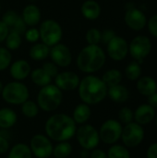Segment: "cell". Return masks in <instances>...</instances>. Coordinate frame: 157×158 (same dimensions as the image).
Instances as JSON below:
<instances>
[{"mask_svg":"<svg viewBox=\"0 0 157 158\" xmlns=\"http://www.w3.org/2000/svg\"><path fill=\"white\" fill-rule=\"evenodd\" d=\"M77 124L73 118L65 114L57 113L50 116L44 124L45 135L53 142H67L75 136Z\"/></svg>","mask_w":157,"mask_h":158,"instance_id":"obj_1","label":"cell"},{"mask_svg":"<svg viewBox=\"0 0 157 158\" xmlns=\"http://www.w3.org/2000/svg\"><path fill=\"white\" fill-rule=\"evenodd\" d=\"M107 90L108 87L101 78L94 75H87L80 81L78 94L82 103L94 106L106 98Z\"/></svg>","mask_w":157,"mask_h":158,"instance_id":"obj_2","label":"cell"},{"mask_svg":"<svg viewBox=\"0 0 157 158\" xmlns=\"http://www.w3.org/2000/svg\"><path fill=\"white\" fill-rule=\"evenodd\" d=\"M106 60V56L98 44H88L83 47L77 56L78 69L87 74L100 70Z\"/></svg>","mask_w":157,"mask_h":158,"instance_id":"obj_3","label":"cell"},{"mask_svg":"<svg viewBox=\"0 0 157 158\" xmlns=\"http://www.w3.org/2000/svg\"><path fill=\"white\" fill-rule=\"evenodd\" d=\"M62 91L52 83L41 87L36 97V103L39 108L44 112L56 110L62 104Z\"/></svg>","mask_w":157,"mask_h":158,"instance_id":"obj_4","label":"cell"},{"mask_svg":"<svg viewBox=\"0 0 157 158\" xmlns=\"http://www.w3.org/2000/svg\"><path fill=\"white\" fill-rule=\"evenodd\" d=\"M1 95L6 103L12 106H20L29 99L30 92L23 82L14 81L3 87Z\"/></svg>","mask_w":157,"mask_h":158,"instance_id":"obj_5","label":"cell"},{"mask_svg":"<svg viewBox=\"0 0 157 158\" xmlns=\"http://www.w3.org/2000/svg\"><path fill=\"white\" fill-rule=\"evenodd\" d=\"M40 39L42 43L49 47L60 43L63 35L61 25L55 19H45L43 20L38 29Z\"/></svg>","mask_w":157,"mask_h":158,"instance_id":"obj_6","label":"cell"},{"mask_svg":"<svg viewBox=\"0 0 157 158\" xmlns=\"http://www.w3.org/2000/svg\"><path fill=\"white\" fill-rule=\"evenodd\" d=\"M75 136L79 145L82 149L88 151H92L97 148L101 142L98 130L94 126L87 123L77 127Z\"/></svg>","mask_w":157,"mask_h":158,"instance_id":"obj_7","label":"cell"},{"mask_svg":"<svg viewBox=\"0 0 157 158\" xmlns=\"http://www.w3.org/2000/svg\"><path fill=\"white\" fill-rule=\"evenodd\" d=\"M122 129L123 125L118 119H106L103 122L100 129L98 130L100 141L105 144L110 145L117 143L121 138Z\"/></svg>","mask_w":157,"mask_h":158,"instance_id":"obj_8","label":"cell"},{"mask_svg":"<svg viewBox=\"0 0 157 158\" xmlns=\"http://www.w3.org/2000/svg\"><path fill=\"white\" fill-rule=\"evenodd\" d=\"M145 131L143 127L134 121L124 125L121 133L123 145L127 148H135L139 146L144 140Z\"/></svg>","mask_w":157,"mask_h":158,"instance_id":"obj_9","label":"cell"},{"mask_svg":"<svg viewBox=\"0 0 157 158\" xmlns=\"http://www.w3.org/2000/svg\"><path fill=\"white\" fill-rule=\"evenodd\" d=\"M30 149L31 154L36 158H49L53 153V143L45 135L37 133L31 138Z\"/></svg>","mask_w":157,"mask_h":158,"instance_id":"obj_10","label":"cell"},{"mask_svg":"<svg viewBox=\"0 0 157 158\" xmlns=\"http://www.w3.org/2000/svg\"><path fill=\"white\" fill-rule=\"evenodd\" d=\"M151 40L144 35L134 37L129 44V53L130 54L131 57L139 63L148 56V55L151 53Z\"/></svg>","mask_w":157,"mask_h":158,"instance_id":"obj_11","label":"cell"},{"mask_svg":"<svg viewBox=\"0 0 157 158\" xmlns=\"http://www.w3.org/2000/svg\"><path fill=\"white\" fill-rule=\"evenodd\" d=\"M106 45L107 54L114 61H121L129 54V44L121 36L116 35Z\"/></svg>","mask_w":157,"mask_h":158,"instance_id":"obj_12","label":"cell"},{"mask_svg":"<svg viewBox=\"0 0 157 158\" xmlns=\"http://www.w3.org/2000/svg\"><path fill=\"white\" fill-rule=\"evenodd\" d=\"M49 56L52 62L60 68L68 67L72 62V54L70 49L66 44L61 43L50 47Z\"/></svg>","mask_w":157,"mask_h":158,"instance_id":"obj_13","label":"cell"},{"mask_svg":"<svg viewBox=\"0 0 157 158\" xmlns=\"http://www.w3.org/2000/svg\"><path fill=\"white\" fill-rule=\"evenodd\" d=\"M55 85L59 88L62 92H71L78 89L81 79L73 71H62L58 72V74L54 78Z\"/></svg>","mask_w":157,"mask_h":158,"instance_id":"obj_14","label":"cell"},{"mask_svg":"<svg viewBox=\"0 0 157 158\" xmlns=\"http://www.w3.org/2000/svg\"><path fill=\"white\" fill-rule=\"evenodd\" d=\"M125 23L133 31H142L147 25V19L144 13L135 7L129 8L124 16Z\"/></svg>","mask_w":157,"mask_h":158,"instance_id":"obj_15","label":"cell"},{"mask_svg":"<svg viewBox=\"0 0 157 158\" xmlns=\"http://www.w3.org/2000/svg\"><path fill=\"white\" fill-rule=\"evenodd\" d=\"M2 21L7 26L9 31H15L19 34H24L27 30V25L23 21L20 15L14 10H8L2 16Z\"/></svg>","mask_w":157,"mask_h":158,"instance_id":"obj_16","label":"cell"},{"mask_svg":"<svg viewBox=\"0 0 157 158\" xmlns=\"http://www.w3.org/2000/svg\"><path fill=\"white\" fill-rule=\"evenodd\" d=\"M134 114V122L144 126L150 124L155 118V109L152 107L148 104H143L139 106L136 110L133 112Z\"/></svg>","mask_w":157,"mask_h":158,"instance_id":"obj_17","label":"cell"},{"mask_svg":"<svg viewBox=\"0 0 157 158\" xmlns=\"http://www.w3.org/2000/svg\"><path fill=\"white\" fill-rule=\"evenodd\" d=\"M31 65L24 59H18L9 66V73L11 77L18 81L25 80L31 74Z\"/></svg>","mask_w":157,"mask_h":158,"instance_id":"obj_18","label":"cell"},{"mask_svg":"<svg viewBox=\"0 0 157 158\" xmlns=\"http://www.w3.org/2000/svg\"><path fill=\"white\" fill-rule=\"evenodd\" d=\"M41 10L34 4L27 5L21 14V18L25 24L29 27H35L41 21Z\"/></svg>","mask_w":157,"mask_h":158,"instance_id":"obj_19","label":"cell"},{"mask_svg":"<svg viewBox=\"0 0 157 158\" xmlns=\"http://www.w3.org/2000/svg\"><path fill=\"white\" fill-rule=\"evenodd\" d=\"M136 88L142 95L148 97L157 92V82L154 78L150 76L140 77L137 80Z\"/></svg>","mask_w":157,"mask_h":158,"instance_id":"obj_20","label":"cell"},{"mask_svg":"<svg viewBox=\"0 0 157 158\" xmlns=\"http://www.w3.org/2000/svg\"><path fill=\"white\" fill-rule=\"evenodd\" d=\"M101 6L95 0H86L81 6L82 16L89 20H94L101 15Z\"/></svg>","mask_w":157,"mask_h":158,"instance_id":"obj_21","label":"cell"},{"mask_svg":"<svg viewBox=\"0 0 157 158\" xmlns=\"http://www.w3.org/2000/svg\"><path fill=\"white\" fill-rule=\"evenodd\" d=\"M92 116V110L89 105L81 103L74 108L71 118L77 125H82L89 121Z\"/></svg>","mask_w":157,"mask_h":158,"instance_id":"obj_22","label":"cell"},{"mask_svg":"<svg viewBox=\"0 0 157 158\" xmlns=\"http://www.w3.org/2000/svg\"><path fill=\"white\" fill-rule=\"evenodd\" d=\"M107 96L115 103L122 104L128 101L130 97V92L128 88L124 85L118 84L109 87L107 90Z\"/></svg>","mask_w":157,"mask_h":158,"instance_id":"obj_23","label":"cell"},{"mask_svg":"<svg viewBox=\"0 0 157 158\" xmlns=\"http://www.w3.org/2000/svg\"><path fill=\"white\" fill-rule=\"evenodd\" d=\"M18 120L17 113L9 107L0 108V130H9Z\"/></svg>","mask_w":157,"mask_h":158,"instance_id":"obj_24","label":"cell"},{"mask_svg":"<svg viewBox=\"0 0 157 158\" xmlns=\"http://www.w3.org/2000/svg\"><path fill=\"white\" fill-rule=\"evenodd\" d=\"M50 47L43 43H34L29 50V56L34 61H42L49 56Z\"/></svg>","mask_w":157,"mask_h":158,"instance_id":"obj_25","label":"cell"},{"mask_svg":"<svg viewBox=\"0 0 157 158\" xmlns=\"http://www.w3.org/2000/svg\"><path fill=\"white\" fill-rule=\"evenodd\" d=\"M32 156H33L28 144L18 143L10 147L6 158H32Z\"/></svg>","mask_w":157,"mask_h":158,"instance_id":"obj_26","label":"cell"},{"mask_svg":"<svg viewBox=\"0 0 157 158\" xmlns=\"http://www.w3.org/2000/svg\"><path fill=\"white\" fill-rule=\"evenodd\" d=\"M31 81L39 87H43L48 85L52 81V78L43 70V68H38L31 71Z\"/></svg>","mask_w":157,"mask_h":158,"instance_id":"obj_27","label":"cell"},{"mask_svg":"<svg viewBox=\"0 0 157 158\" xmlns=\"http://www.w3.org/2000/svg\"><path fill=\"white\" fill-rule=\"evenodd\" d=\"M101 79L105 83V85L109 88V87L120 84L122 81V73L120 70L117 69H111L105 71Z\"/></svg>","mask_w":157,"mask_h":158,"instance_id":"obj_28","label":"cell"},{"mask_svg":"<svg viewBox=\"0 0 157 158\" xmlns=\"http://www.w3.org/2000/svg\"><path fill=\"white\" fill-rule=\"evenodd\" d=\"M72 145L68 141L59 142L53 147L52 156L55 158H68L72 153Z\"/></svg>","mask_w":157,"mask_h":158,"instance_id":"obj_29","label":"cell"},{"mask_svg":"<svg viewBox=\"0 0 157 158\" xmlns=\"http://www.w3.org/2000/svg\"><path fill=\"white\" fill-rule=\"evenodd\" d=\"M39 106L36 102L31 100L25 101L22 105H20V111L22 115L27 118H34L38 116Z\"/></svg>","mask_w":157,"mask_h":158,"instance_id":"obj_30","label":"cell"},{"mask_svg":"<svg viewBox=\"0 0 157 158\" xmlns=\"http://www.w3.org/2000/svg\"><path fill=\"white\" fill-rule=\"evenodd\" d=\"M106 154L108 158H130L129 149L122 144H112Z\"/></svg>","mask_w":157,"mask_h":158,"instance_id":"obj_31","label":"cell"},{"mask_svg":"<svg viewBox=\"0 0 157 158\" xmlns=\"http://www.w3.org/2000/svg\"><path fill=\"white\" fill-rule=\"evenodd\" d=\"M21 42H22L21 34L15 32V31H9L7 36L5 39L6 48H7L9 51L17 50L21 45Z\"/></svg>","mask_w":157,"mask_h":158,"instance_id":"obj_32","label":"cell"},{"mask_svg":"<svg viewBox=\"0 0 157 158\" xmlns=\"http://www.w3.org/2000/svg\"><path fill=\"white\" fill-rule=\"evenodd\" d=\"M125 75L130 81H137L142 75V68L139 62H130L125 69Z\"/></svg>","mask_w":157,"mask_h":158,"instance_id":"obj_33","label":"cell"},{"mask_svg":"<svg viewBox=\"0 0 157 158\" xmlns=\"http://www.w3.org/2000/svg\"><path fill=\"white\" fill-rule=\"evenodd\" d=\"M12 55L6 47H0V71L6 70L11 65Z\"/></svg>","mask_w":157,"mask_h":158,"instance_id":"obj_34","label":"cell"},{"mask_svg":"<svg viewBox=\"0 0 157 158\" xmlns=\"http://www.w3.org/2000/svg\"><path fill=\"white\" fill-rule=\"evenodd\" d=\"M118 121L122 125H126L134 121V114H133V111L130 107H127V106L122 107L118 111Z\"/></svg>","mask_w":157,"mask_h":158,"instance_id":"obj_35","label":"cell"},{"mask_svg":"<svg viewBox=\"0 0 157 158\" xmlns=\"http://www.w3.org/2000/svg\"><path fill=\"white\" fill-rule=\"evenodd\" d=\"M85 39L88 44H98L101 42V31L96 28H91L87 31Z\"/></svg>","mask_w":157,"mask_h":158,"instance_id":"obj_36","label":"cell"},{"mask_svg":"<svg viewBox=\"0 0 157 158\" xmlns=\"http://www.w3.org/2000/svg\"><path fill=\"white\" fill-rule=\"evenodd\" d=\"M24 36L29 43H37V41L40 39L39 31L35 27H30L27 29L24 32Z\"/></svg>","mask_w":157,"mask_h":158,"instance_id":"obj_37","label":"cell"},{"mask_svg":"<svg viewBox=\"0 0 157 158\" xmlns=\"http://www.w3.org/2000/svg\"><path fill=\"white\" fill-rule=\"evenodd\" d=\"M42 68L43 69V70L52 79H54L58 74V72H59L58 71V67L55 63H53V62H45V63L43 64V67Z\"/></svg>","mask_w":157,"mask_h":158,"instance_id":"obj_38","label":"cell"},{"mask_svg":"<svg viewBox=\"0 0 157 158\" xmlns=\"http://www.w3.org/2000/svg\"><path fill=\"white\" fill-rule=\"evenodd\" d=\"M147 27H148L149 32L154 37L157 38V14L150 18V19L147 21Z\"/></svg>","mask_w":157,"mask_h":158,"instance_id":"obj_39","label":"cell"},{"mask_svg":"<svg viewBox=\"0 0 157 158\" xmlns=\"http://www.w3.org/2000/svg\"><path fill=\"white\" fill-rule=\"evenodd\" d=\"M10 149V144L7 137L3 133H0V155H4Z\"/></svg>","mask_w":157,"mask_h":158,"instance_id":"obj_40","label":"cell"},{"mask_svg":"<svg viewBox=\"0 0 157 158\" xmlns=\"http://www.w3.org/2000/svg\"><path fill=\"white\" fill-rule=\"evenodd\" d=\"M116 36V33L113 30L111 29H106L103 32H101V42H103L104 44H107L109 43V41Z\"/></svg>","mask_w":157,"mask_h":158,"instance_id":"obj_41","label":"cell"},{"mask_svg":"<svg viewBox=\"0 0 157 158\" xmlns=\"http://www.w3.org/2000/svg\"><path fill=\"white\" fill-rule=\"evenodd\" d=\"M146 158H157V142L153 143L147 148Z\"/></svg>","mask_w":157,"mask_h":158,"instance_id":"obj_42","label":"cell"},{"mask_svg":"<svg viewBox=\"0 0 157 158\" xmlns=\"http://www.w3.org/2000/svg\"><path fill=\"white\" fill-rule=\"evenodd\" d=\"M89 158H108L107 157V154L106 152H105L102 149H98L95 148L93 150L91 151L90 153V156Z\"/></svg>","mask_w":157,"mask_h":158,"instance_id":"obj_43","label":"cell"},{"mask_svg":"<svg viewBox=\"0 0 157 158\" xmlns=\"http://www.w3.org/2000/svg\"><path fill=\"white\" fill-rule=\"evenodd\" d=\"M8 32H9V30L7 26L2 20H0V43L5 42V39L7 36Z\"/></svg>","mask_w":157,"mask_h":158,"instance_id":"obj_44","label":"cell"},{"mask_svg":"<svg viewBox=\"0 0 157 158\" xmlns=\"http://www.w3.org/2000/svg\"><path fill=\"white\" fill-rule=\"evenodd\" d=\"M148 105H150L155 109L157 108V92L148 96Z\"/></svg>","mask_w":157,"mask_h":158,"instance_id":"obj_45","label":"cell"},{"mask_svg":"<svg viewBox=\"0 0 157 158\" xmlns=\"http://www.w3.org/2000/svg\"><path fill=\"white\" fill-rule=\"evenodd\" d=\"M79 156H80V158H89V156H90V151L85 150V149H82L80 152Z\"/></svg>","mask_w":157,"mask_h":158,"instance_id":"obj_46","label":"cell"},{"mask_svg":"<svg viewBox=\"0 0 157 158\" xmlns=\"http://www.w3.org/2000/svg\"><path fill=\"white\" fill-rule=\"evenodd\" d=\"M3 87H4V85H3V83L0 81V94H1V93H2V91H3Z\"/></svg>","mask_w":157,"mask_h":158,"instance_id":"obj_47","label":"cell"},{"mask_svg":"<svg viewBox=\"0 0 157 158\" xmlns=\"http://www.w3.org/2000/svg\"><path fill=\"white\" fill-rule=\"evenodd\" d=\"M155 125H156V128H157V113H156V115H155Z\"/></svg>","mask_w":157,"mask_h":158,"instance_id":"obj_48","label":"cell"},{"mask_svg":"<svg viewBox=\"0 0 157 158\" xmlns=\"http://www.w3.org/2000/svg\"><path fill=\"white\" fill-rule=\"evenodd\" d=\"M0 11H1V6H0Z\"/></svg>","mask_w":157,"mask_h":158,"instance_id":"obj_49","label":"cell"}]
</instances>
